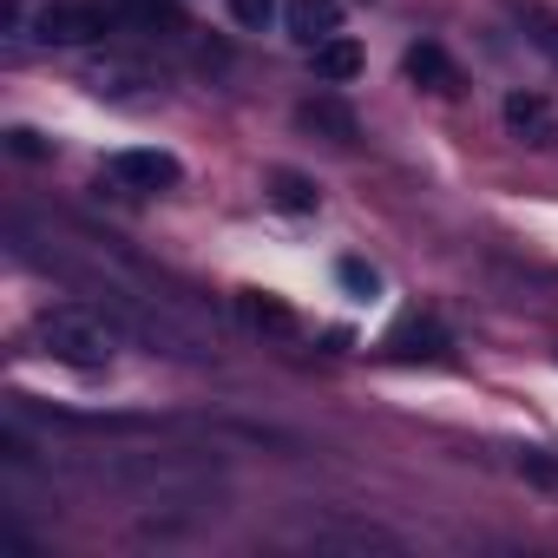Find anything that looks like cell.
I'll return each mask as SVG.
<instances>
[{
    "label": "cell",
    "instance_id": "1",
    "mask_svg": "<svg viewBox=\"0 0 558 558\" xmlns=\"http://www.w3.org/2000/svg\"><path fill=\"white\" fill-rule=\"evenodd\" d=\"M34 336H40V349H47L53 362H66V368H106V362L119 355V329H112L99 310H86V303L47 310Z\"/></svg>",
    "mask_w": 558,
    "mask_h": 558
},
{
    "label": "cell",
    "instance_id": "2",
    "mask_svg": "<svg viewBox=\"0 0 558 558\" xmlns=\"http://www.w3.org/2000/svg\"><path fill=\"white\" fill-rule=\"evenodd\" d=\"M106 178L125 184V191H171L184 178V165L171 151H158V145H138V151H112L106 158Z\"/></svg>",
    "mask_w": 558,
    "mask_h": 558
},
{
    "label": "cell",
    "instance_id": "3",
    "mask_svg": "<svg viewBox=\"0 0 558 558\" xmlns=\"http://www.w3.org/2000/svg\"><path fill=\"white\" fill-rule=\"evenodd\" d=\"M106 27H112V14L106 8H80V0H53V8H40V21H34V34L47 47H86Z\"/></svg>",
    "mask_w": 558,
    "mask_h": 558
},
{
    "label": "cell",
    "instance_id": "4",
    "mask_svg": "<svg viewBox=\"0 0 558 558\" xmlns=\"http://www.w3.org/2000/svg\"><path fill=\"white\" fill-rule=\"evenodd\" d=\"M447 349H453V336H447L434 316H408V323L388 336V355H395V362H447Z\"/></svg>",
    "mask_w": 558,
    "mask_h": 558
},
{
    "label": "cell",
    "instance_id": "5",
    "mask_svg": "<svg viewBox=\"0 0 558 558\" xmlns=\"http://www.w3.org/2000/svg\"><path fill=\"white\" fill-rule=\"evenodd\" d=\"M506 125H512L525 145H538V151L558 145V112H551L538 93H512V99H506Z\"/></svg>",
    "mask_w": 558,
    "mask_h": 558
},
{
    "label": "cell",
    "instance_id": "6",
    "mask_svg": "<svg viewBox=\"0 0 558 558\" xmlns=\"http://www.w3.org/2000/svg\"><path fill=\"white\" fill-rule=\"evenodd\" d=\"M283 27H290V40H296V47H323V40L342 27V0H290Z\"/></svg>",
    "mask_w": 558,
    "mask_h": 558
},
{
    "label": "cell",
    "instance_id": "7",
    "mask_svg": "<svg viewBox=\"0 0 558 558\" xmlns=\"http://www.w3.org/2000/svg\"><path fill=\"white\" fill-rule=\"evenodd\" d=\"M401 66H408V80H414V86H427V93H440V99H447V93H460V66H453V60H447V47H434V40L408 47V60H401Z\"/></svg>",
    "mask_w": 558,
    "mask_h": 558
},
{
    "label": "cell",
    "instance_id": "8",
    "mask_svg": "<svg viewBox=\"0 0 558 558\" xmlns=\"http://www.w3.org/2000/svg\"><path fill=\"white\" fill-rule=\"evenodd\" d=\"M119 21L138 27V34H184V8L178 0H119Z\"/></svg>",
    "mask_w": 558,
    "mask_h": 558
},
{
    "label": "cell",
    "instance_id": "9",
    "mask_svg": "<svg viewBox=\"0 0 558 558\" xmlns=\"http://www.w3.org/2000/svg\"><path fill=\"white\" fill-rule=\"evenodd\" d=\"M310 53H316V80H336V86H342V80L362 73V47H355L349 34H329V40L310 47Z\"/></svg>",
    "mask_w": 558,
    "mask_h": 558
},
{
    "label": "cell",
    "instance_id": "10",
    "mask_svg": "<svg viewBox=\"0 0 558 558\" xmlns=\"http://www.w3.org/2000/svg\"><path fill=\"white\" fill-rule=\"evenodd\" d=\"M310 132H329L336 145H355V112L349 106H336V99H303V112H296Z\"/></svg>",
    "mask_w": 558,
    "mask_h": 558
},
{
    "label": "cell",
    "instance_id": "11",
    "mask_svg": "<svg viewBox=\"0 0 558 558\" xmlns=\"http://www.w3.org/2000/svg\"><path fill=\"white\" fill-rule=\"evenodd\" d=\"M243 323H250V329H269V336H296V316L276 303V296H263V290L243 296Z\"/></svg>",
    "mask_w": 558,
    "mask_h": 558
},
{
    "label": "cell",
    "instance_id": "12",
    "mask_svg": "<svg viewBox=\"0 0 558 558\" xmlns=\"http://www.w3.org/2000/svg\"><path fill=\"white\" fill-rule=\"evenodd\" d=\"M269 197L283 204V210H316V184L296 178V171H276V178H269Z\"/></svg>",
    "mask_w": 558,
    "mask_h": 558
},
{
    "label": "cell",
    "instance_id": "13",
    "mask_svg": "<svg viewBox=\"0 0 558 558\" xmlns=\"http://www.w3.org/2000/svg\"><path fill=\"white\" fill-rule=\"evenodd\" d=\"M519 21L532 27V47L558 60V14H545V8H532V0H519Z\"/></svg>",
    "mask_w": 558,
    "mask_h": 558
},
{
    "label": "cell",
    "instance_id": "14",
    "mask_svg": "<svg viewBox=\"0 0 558 558\" xmlns=\"http://www.w3.org/2000/svg\"><path fill=\"white\" fill-rule=\"evenodd\" d=\"M269 14H276V0H230L236 27H269Z\"/></svg>",
    "mask_w": 558,
    "mask_h": 558
},
{
    "label": "cell",
    "instance_id": "15",
    "mask_svg": "<svg viewBox=\"0 0 558 558\" xmlns=\"http://www.w3.org/2000/svg\"><path fill=\"white\" fill-rule=\"evenodd\" d=\"M342 283H349V290H362V296H375V290H381V276H375L368 263H355V256H349V263H342Z\"/></svg>",
    "mask_w": 558,
    "mask_h": 558
},
{
    "label": "cell",
    "instance_id": "16",
    "mask_svg": "<svg viewBox=\"0 0 558 558\" xmlns=\"http://www.w3.org/2000/svg\"><path fill=\"white\" fill-rule=\"evenodd\" d=\"M525 473H532L538 486H558V466H551V460H538V453H525Z\"/></svg>",
    "mask_w": 558,
    "mask_h": 558
},
{
    "label": "cell",
    "instance_id": "17",
    "mask_svg": "<svg viewBox=\"0 0 558 558\" xmlns=\"http://www.w3.org/2000/svg\"><path fill=\"white\" fill-rule=\"evenodd\" d=\"M14 151H21V158H40V151H47V145H40V138H34V132H14Z\"/></svg>",
    "mask_w": 558,
    "mask_h": 558
}]
</instances>
